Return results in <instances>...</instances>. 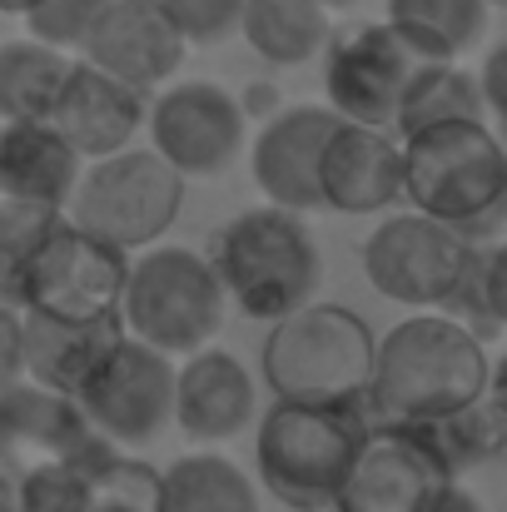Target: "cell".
<instances>
[{
  "label": "cell",
  "instance_id": "obj_37",
  "mask_svg": "<svg viewBox=\"0 0 507 512\" xmlns=\"http://www.w3.org/2000/svg\"><path fill=\"white\" fill-rule=\"evenodd\" d=\"M488 398H493V403H498V408L507 413V348L498 353V363H493V378H488Z\"/></svg>",
  "mask_w": 507,
  "mask_h": 512
},
{
  "label": "cell",
  "instance_id": "obj_26",
  "mask_svg": "<svg viewBox=\"0 0 507 512\" xmlns=\"http://www.w3.org/2000/svg\"><path fill=\"white\" fill-rule=\"evenodd\" d=\"M70 55L45 40H5L0 45V120H50L55 95L70 75Z\"/></svg>",
  "mask_w": 507,
  "mask_h": 512
},
{
  "label": "cell",
  "instance_id": "obj_21",
  "mask_svg": "<svg viewBox=\"0 0 507 512\" xmlns=\"http://www.w3.org/2000/svg\"><path fill=\"white\" fill-rule=\"evenodd\" d=\"M115 339H125V319L60 324L45 314H25V378L75 398Z\"/></svg>",
  "mask_w": 507,
  "mask_h": 512
},
{
  "label": "cell",
  "instance_id": "obj_14",
  "mask_svg": "<svg viewBox=\"0 0 507 512\" xmlns=\"http://www.w3.org/2000/svg\"><path fill=\"white\" fill-rule=\"evenodd\" d=\"M184 50L189 45L160 0H110L80 45L90 65L135 85L140 95H155L160 85L174 80V70L184 65Z\"/></svg>",
  "mask_w": 507,
  "mask_h": 512
},
{
  "label": "cell",
  "instance_id": "obj_5",
  "mask_svg": "<svg viewBox=\"0 0 507 512\" xmlns=\"http://www.w3.org/2000/svg\"><path fill=\"white\" fill-rule=\"evenodd\" d=\"M373 329L343 304H304L269 324L259 368L274 398L289 403H368Z\"/></svg>",
  "mask_w": 507,
  "mask_h": 512
},
{
  "label": "cell",
  "instance_id": "obj_16",
  "mask_svg": "<svg viewBox=\"0 0 507 512\" xmlns=\"http://www.w3.org/2000/svg\"><path fill=\"white\" fill-rule=\"evenodd\" d=\"M334 125L338 115L329 105H289V110L269 115V125L259 130V140L249 150L254 184L264 189L269 204L294 209V214L324 209L319 160H324V145H329Z\"/></svg>",
  "mask_w": 507,
  "mask_h": 512
},
{
  "label": "cell",
  "instance_id": "obj_1",
  "mask_svg": "<svg viewBox=\"0 0 507 512\" xmlns=\"http://www.w3.org/2000/svg\"><path fill=\"white\" fill-rule=\"evenodd\" d=\"M488 378H493L488 339H478L463 319L443 309L413 314L378 339L373 378H368V413L388 423L433 428L453 418L458 408L478 403L488 393Z\"/></svg>",
  "mask_w": 507,
  "mask_h": 512
},
{
  "label": "cell",
  "instance_id": "obj_23",
  "mask_svg": "<svg viewBox=\"0 0 507 512\" xmlns=\"http://www.w3.org/2000/svg\"><path fill=\"white\" fill-rule=\"evenodd\" d=\"M160 512H259V488L224 453H184L160 468Z\"/></svg>",
  "mask_w": 507,
  "mask_h": 512
},
{
  "label": "cell",
  "instance_id": "obj_17",
  "mask_svg": "<svg viewBox=\"0 0 507 512\" xmlns=\"http://www.w3.org/2000/svg\"><path fill=\"white\" fill-rule=\"evenodd\" d=\"M150 115V95H140L135 85L105 75L100 65H90L85 55L70 65L60 95H55V110H50V125L75 145V155L90 165V160H105V155H120L130 150V140L140 135Z\"/></svg>",
  "mask_w": 507,
  "mask_h": 512
},
{
  "label": "cell",
  "instance_id": "obj_4",
  "mask_svg": "<svg viewBox=\"0 0 507 512\" xmlns=\"http://www.w3.org/2000/svg\"><path fill=\"white\" fill-rule=\"evenodd\" d=\"M209 264H214L229 304L254 324H274V319L314 304L319 279H324V254H319L304 214L279 209V204L234 214L219 229Z\"/></svg>",
  "mask_w": 507,
  "mask_h": 512
},
{
  "label": "cell",
  "instance_id": "obj_19",
  "mask_svg": "<svg viewBox=\"0 0 507 512\" xmlns=\"http://www.w3.org/2000/svg\"><path fill=\"white\" fill-rule=\"evenodd\" d=\"M254 418H259V383L234 353L224 348L184 353L174 378V428L189 443H224L244 433Z\"/></svg>",
  "mask_w": 507,
  "mask_h": 512
},
{
  "label": "cell",
  "instance_id": "obj_36",
  "mask_svg": "<svg viewBox=\"0 0 507 512\" xmlns=\"http://www.w3.org/2000/svg\"><path fill=\"white\" fill-rule=\"evenodd\" d=\"M433 512H488V508H483V498H478V493H468L463 483H453V488L433 503Z\"/></svg>",
  "mask_w": 507,
  "mask_h": 512
},
{
  "label": "cell",
  "instance_id": "obj_24",
  "mask_svg": "<svg viewBox=\"0 0 507 512\" xmlns=\"http://www.w3.org/2000/svg\"><path fill=\"white\" fill-rule=\"evenodd\" d=\"M493 0H388V25L418 50V60H458L488 30Z\"/></svg>",
  "mask_w": 507,
  "mask_h": 512
},
{
  "label": "cell",
  "instance_id": "obj_40",
  "mask_svg": "<svg viewBox=\"0 0 507 512\" xmlns=\"http://www.w3.org/2000/svg\"><path fill=\"white\" fill-rule=\"evenodd\" d=\"M319 5H329V10H343V5H353V0H319Z\"/></svg>",
  "mask_w": 507,
  "mask_h": 512
},
{
  "label": "cell",
  "instance_id": "obj_2",
  "mask_svg": "<svg viewBox=\"0 0 507 512\" xmlns=\"http://www.w3.org/2000/svg\"><path fill=\"white\" fill-rule=\"evenodd\" d=\"M403 199L468 244H498L507 229V145L488 120H448L403 135Z\"/></svg>",
  "mask_w": 507,
  "mask_h": 512
},
{
  "label": "cell",
  "instance_id": "obj_30",
  "mask_svg": "<svg viewBox=\"0 0 507 512\" xmlns=\"http://www.w3.org/2000/svg\"><path fill=\"white\" fill-rule=\"evenodd\" d=\"M80 512H160V468L145 458L110 453L90 473Z\"/></svg>",
  "mask_w": 507,
  "mask_h": 512
},
{
  "label": "cell",
  "instance_id": "obj_38",
  "mask_svg": "<svg viewBox=\"0 0 507 512\" xmlns=\"http://www.w3.org/2000/svg\"><path fill=\"white\" fill-rule=\"evenodd\" d=\"M0 512H20V493H15V478L0 468Z\"/></svg>",
  "mask_w": 507,
  "mask_h": 512
},
{
  "label": "cell",
  "instance_id": "obj_27",
  "mask_svg": "<svg viewBox=\"0 0 507 512\" xmlns=\"http://www.w3.org/2000/svg\"><path fill=\"white\" fill-rule=\"evenodd\" d=\"M60 214L65 209H50V204H35V199H20V194L0 199V304L20 309L25 269H30L35 249L45 244V234L60 224Z\"/></svg>",
  "mask_w": 507,
  "mask_h": 512
},
{
  "label": "cell",
  "instance_id": "obj_34",
  "mask_svg": "<svg viewBox=\"0 0 507 512\" xmlns=\"http://www.w3.org/2000/svg\"><path fill=\"white\" fill-rule=\"evenodd\" d=\"M15 378H25V314L0 304V388Z\"/></svg>",
  "mask_w": 507,
  "mask_h": 512
},
{
  "label": "cell",
  "instance_id": "obj_33",
  "mask_svg": "<svg viewBox=\"0 0 507 512\" xmlns=\"http://www.w3.org/2000/svg\"><path fill=\"white\" fill-rule=\"evenodd\" d=\"M478 289H483V309H488L493 329H507V239H498V244H483Z\"/></svg>",
  "mask_w": 507,
  "mask_h": 512
},
{
  "label": "cell",
  "instance_id": "obj_7",
  "mask_svg": "<svg viewBox=\"0 0 507 512\" xmlns=\"http://www.w3.org/2000/svg\"><path fill=\"white\" fill-rule=\"evenodd\" d=\"M179 209H184V174L160 160V150H120L90 160V170H80V184L65 204V214L80 229L100 234L125 254L160 244L174 229Z\"/></svg>",
  "mask_w": 507,
  "mask_h": 512
},
{
  "label": "cell",
  "instance_id": "obj_9",
  "mask_svg": "<svg viewBox=\"0 0 507 512\" xmlns=\"http://www.w3.org/2000/svg\"><path fill=\"white\" fill-rule=\"evenodd\" d=\"M130 259L125 249L105 244L100 234L80 229L70 214L45 234L35 249L25 284H20V309L45 314L60 324H105L120 319V299L130 284Z\"/></svg>",
  "mask_w": 507,
  "mask_h": 512
},
{
  "label": "cell",
  "instance_id": "obj_22",
  "mask_svg": "<svg viewBox=\"0 0 507 512\" xmlns=\"http://www.w3.org/2000/svg\"><path fill=\"white\" fill-rule=\"evenodd\" d=\"M239 35L264 65L294 70L324 55L334 25H329V5L319 0H244Z\"/></svg>",
  "mask_w": 507,
  "mask_h": 512
},
{
  "label": "cell",
  "instance_id": "obj_13",
  "mask_svg": "<svg viewBox=\"0 0 507 512\" xmlns=\"http://www.w3.org/2000/svg\"><path fill=\"white\" fill-rule=\"evenodd\" d=\"M150 150L184 179H214L244 150V105L214 80H179L150 100Z\"/></svg>",
  "mask_w": 507,
  "mask_h": 512
},
{
  "label": "cell",
  "instance_id": "obj_28",
  "mask_svg": "<svg viewBox=\"0 0 507 512\" xmlns=\"http://www.w3.org/2000/svg\"><path fill=\"white\" fill-rule=\"evenodd\" d=\"M428 433H433V443L443 448V458L453 463V473L478 468V463H493V458L507 453V413L488 393H483L478 403L458 408L453 418L433 423Z\"/></svg>",
  "mask_w": 507,
  "mask_h": 512
},
{
  "label": "cell",
  "instance_id": "obj_12",
  "mask_svg": "<svg viewBox=\"0 0 507 512\" xmlns=\"http://www.w3.org/2000/svg\"><path fill=\"white\" fill-rule=\"evenodd\" d=\"M428 65L388 20L338 25L324 45V95L338 120L393 130L413 70Z\"/></svg>",
  "mask_w": 507,
  "mask_h": 512
},
{
  "label": "cell",
  "instance_id": "obj_18",
  "mask_svg": "<svg viewBox=\"0 0 507 512\" xmlns=\"http://www.w3.org/2000/svg\"><path fill=\"white\" fill-rule=\"evenodd\" d=\"M319 194L334 214H388L403 199V140L378 125L338 120L319 160Z\"/></svg>",
  "mask_w": 507,
  "mask_h": 512
},
{
  "label": "cell",
  "instance_id": "obj_35",
  "mask_svg": "<svg viewBox=\"0 0 507 512\" xmlns=\"http://www.w3.org/2000/svg\"><path fill=\"white\" fill-rule=\"evenodd\" d=\"M478 90H483L488 115L507 130V40H498V45L483 55V65H478Z\"/></svg>",
  "mask_w": 507,
  "mask_h": 512
},
{
  "label": "cell",
  "instance_id": "obj_15",
  "mask_svg": "<svg viewBox=\"0 0 507 512\" xmlns=\"http://www.w3.org/2000/svg\"><path fill=\"white\" fill-rule=\"evenodd\" d=\"M100 433L90 428L85 408L70 393L40 388L30 378H15L0 388V468L10 478L75 458L85 448H95Z\"/></svg>",
  "mask_w": 507,
  "mask_h": 512
},
{
  "label": "cell",
  "instance_id": "obj_20",
  "mask_svg": "<svg viewBox=\"0 0 507 512\" xmlns=\"http://www.w3.org/2000/svg\"><path fill=\"white\" fill-rule=\"evenodd\" d=\"M80 155L50 120H5L0 125V179L10 194L65 209L80 184Z\"/></svg>",
  "mask_w": 507,
  "mask_h": 512
},
{
  "label": "cell",
  "instance_id": "obj_29",
  "mask_svg": "<svg viewBox=\"0 0 507 512\" xmlns=\"http://www.w3.org/2000/svg\"><path fill=\"white\" fill-rule=\"evenodd\" d=\"M120 453L110 438H100L95 448L75 453V458H60V463H45V468H30L15 478V493H20V512H80V498H85V483L90 473Z\"/></svg>",
  "mask_w": 507,
  "mask_h": 512
},
{
  "label": "cell",
  "instance_id": "obj_42",
  "mask_svg": "<svg viewBox=\"0 0 507 512\" xmlns=\"http://www.w3.org/2000/svg\"><path fill=\"white\" fill-rule=\"evenodd\" d=\"M503 5H507V0H503Z\"/></svg>",
  "mask_w": 507,
  "mask_h": 512
},
{
  "label": "cell",
  "instance_id": "obj_32",
  "mask_svg": "<svg viewBox=\"0 0 507 512\" xmlns=\"http://www.w3.org/2000/svg\"><path fill=\"white\" fill-rule=\"evenodd\" d=\"M184 45H219L239 30L244 0H160Z\"/></svg>",
  "mask_w": 507,
  "mask_h": 512
},
{
  "label": "cell",
  "instance_id": "obj_39",
  "mask_svg": "<svg viewBox=\"0 0 507 512\" xmlns=\"http://www.w3.org/2000/svg\"><path fill=\"white\" fill-rule=\"evenodd\" d=\"M35 5H40V0H0V15H20V20H25Z\"/></svg>",
  "mask_w": 507,
  "mask_h": 512
},
{
  "label": "cell",
  "instance_id": "obj_11",
  "mask_svg": "<svg viewBox=\"0 0 507 512\" xmlns=\"http://www.w3.org/2000/svg\"><path fill=\"white\" fill-rule=\"evenodd\" d=\"M174 378L179 368L169 353L125 334L95 363L75 403L100 438H110L115 448H140L174 423Z\"/></svg>",
  "mask_w": 507,
  "mask_h": 512
},
{
  "label": "cell",
  "instance_id": "obj_31",
  "mask_svg": "<svg viewBox=\"0 0 507 512\" xmlns=\"http://www.w3.org/2000/svg\"><path fill=\"white\" fill-rule=\"evenodd\" d=\"M105 5H110V0H40V5L25 15V25H30V35L45 40V45L80 50Z\"/></svg>",
  "mask_w": 507,
  "mask_h": 512
},
{
  "label": "cell",
  "instance_id": "obj_41",
  "mask_svg": "<svg viewBox=\"0 0 507 512\" xmlns=\"http://www.w3.org/2000/svg\"><path fill=\"white\" fill-rule=\"evenodd\" d=\"M329 512H334V508H329Z\"/></svg>",
  "mask_w": 507,
  "mask_h": 512
},
{
  "label": "cell",
  "instance_id": "obj_3",
  "mask_svg": "<svg viewBox=\"0 0 507 512\" xmlns=\"http://www.w3.org/2000/svg\"><path fill=\"white\" fill-rule=\"evenodd\" d=\"M368 403H289L274 398L259 413L254 468L269 498L294 512H329L348 463L368 433Z\"/></svg>",
  "mask_w": 507,
  "mask_h": 512
},
{
  "label": "cell",
  "instance_id": "obj_8",
  "mask_svg": "<svg viewBox=\"0 0 507 512\" xmlns=\"http://www.w3.org/2000/svg\"><path fill=\"white\" fill-rule=\"evenodd\" d=\"M483 244H468L458 229L403 209L388 214L368 239H363V279L403 309H453L463 294Z\"/></svg>",
  "mask_w": 507,
  "mask_h": 512
},
{
  "label": "cell",
  "instance_id": "obj_6",
  "mask_svg": "<svg viewBox=\"0 0 507 512\" xmlns=\"http://www.w3.org/2000/svg\"><path fill=\"white\" fill-rule=\"evenodd\" d=\"M229 294L209 259L179 244H150L130 259V284L120 299L125 334L160 348L169 358L199 353L224 329Z\"/></svg>",
  "mask_w": 507,
  "mask_h": 512
},
{
  "label": "cell",
  "instance_id": "obj_25",
  "mask_svg": "<svg viewBox=\"0 0 507 512\" xmlns=\"http://www.w3.org/2000/svg\"><path fill=\"white\" fill-rule=\"evenodd\" d=\"M448 120H488V105H483L473 70H463L458 60H428L413 70V80L398 100L393 135L403 140V135H418V130L448 125Z\"/></svg>",
  "mask_w": 507,
  "mask_h": 512
},
{
  "label": "cell",
  "instance_id": "obj_10",
  "mask_svg": "<svg viewBox=\"0 0 507 512\" xmlns=\"http://www.w3.org/2000/svg\"><path fill=\"white\" fill-rule=\"evenodd\" d=\"M453 483L458 473L428 428L373 418L348 463L334 512H433Z\"/></svg>",
  "mask_w": 507,
  "mask_h": 512
}]
</instances>
